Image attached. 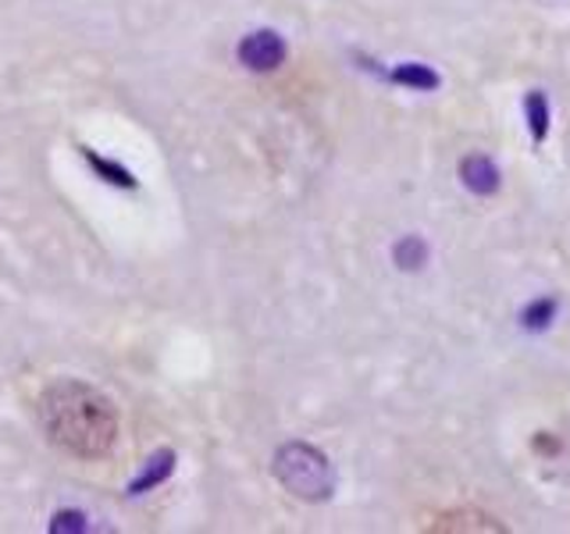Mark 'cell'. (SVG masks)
I'll return each mask as SVG.
<instances>
[{"label": "cell", "mask_w": 570, "mask_h": 534, "mask_svg": "<svg viewBox=\"0 0 570 534\" xmlns=\"http://www.w3.org/2000/svg\"><path fill=\"white\" fill-rule=\"evenodd\" d=\"M36 417H40L43 435L79 459H104L111 456L118 442V409L100 388L79 378L50 382L40 399H36Z\"/></svg>", "instance_id": "obj_1"}, {"label": "cell", "mask_w": 570, "mask_h": 534, "mask_svg": "<svg viewBox=\"0 0 570 534\" xmlns=\"http://www.w3.org/2000/svg\"><path fill=\"white\" fill-rule=\"evenodd\" d=\"M272 471L278 477V485L289 495L303 498V503H321L335 488L328 456L307 442H285L272 459Z\"/></svg>", "instance_id": "obj_2"}, {"label": "cell", "mask_w": 570, "mask_h": 534, "mask_svg": "<svg viewBox=\"0 0 570 534\" xmlns=\"http://www.w3.org/2000/svg\"><path fill=\"white\" fill-rule=\"evenodd\" d=\"M239 61L249 71H275L285 61V40L272 29L249 32L246 40L239 43Z\"/></svg>", "instance_id": "obj_3"}, {"label": "cell", "mask_w": 570, "mask_h": 534, "mask_svg": "<svg viewBox=\"0 0 570 534\" xmlns=\"http://www.w3.org/2000/svg\"><path fill=\"white\" fill-rule=\"evenodd\" d=\"M460 178H463V186H468L471 192H478V196H492V192L499 189V168L492 165V160H489L485 154L463 157Z\"/></svg>", "instance_id": "obj_4"}, {"label": "cell", "mask_w": 570, "mask_h": 534, "mask_svg": "<svg viewBox=\"0 0 570 534\" xmlns=\"http://www.w3.org/2000/svg\"><path fill=\"white\" fill-rule=\"evenodd\" d=\"M432 531H503V524L478 510H453V513H439Z\"/></svg>", "instance_id": "obj_5"}, {"label": "cell", "mask_w": 570, "mask_h": 534, "mask_svg": "<svg viewBox=\"0 0 570 534\" xmlns=\"http://www.w3.org/2000/svg\"><path fill=\"white\" fill-rule=\"evenodd\" d=\"M171 467H175V453H157L154 459H150V467H147V474H142L139 481H132L129 485V495H139V492H147V488H154V485H160L168 474H171Z\"/></svg>", "instance_id": "obj_6"}, {"label": "cell", "mask_w": 570, "mask_h": 534, "mask_svg": "<svg viewBox=\"0 0 570 534\" xmlns=\"http://www.w3.org/2000/svg\"><path fill=\"white\" fill-rule=\"evenodd\" d=\"M524 111H528V125H531L534 142H542L546 132H549V103H546V93H539V89H531L528 100H524Z\"/></svg>", "instance_id": "obj_7"}, {"label": "cell", "mask_w": 570, "mask_h": 534, "mask_svg": "<svg viewBox=\"0 0 570 534\" xmlns=\"http://www.w3.org/2000/svg\"><path fill=\"white\" fill-rule=\"evenodd\" d=\"M392 79L400 86H410V89H435L439 86V76L428 65H400L392 71Z\"/></svg>", "instance_id": "obj_8"}, {"label": "cell", "mask_w": 570, "mask_h": 534, "mask_svg": "<svg viewBox=\"0 0 570 534\" xmlns=\"http://www.w3.org/2000/svg\"><path fill=\"white\" fill-rule=\"evenodd\" d=\"M424 257H428V249H424V243L421 239H403L400 246H396V264L400 267H406V271H414V267H421L424 264Z\"/></svg>", "instance_id": "obj_9"}, {"label": "cell", "mask_w": 570, "mask_h": 534, "mask_svg": "<svg viewBox=\"0 0 570 534\" xmlns=\"http://www.w3.org/2000/svg\"><path fill=\"white\" fill-rule=\"evenodd\" d=\"M552 314H557V299H534L531 307L524 310V325L528 328H546Z\"/></svg>", "instance_id": "obj_10"}, {"label": "cell", "mask_w": 570, "mask_h": 534, "mask_svg": "<svg viewBox=\"0 0 570 534\" xmlns=\"http://www.w3.org/2000/svg\"><path fill=\"white\" fill-rule=\"evenodd\" d=\"M89 157V165H94L100 175H115V182L118 186H136V178L125 171V168H118V165H111V160H100V157H94V154H86Z\"/></svg>", "instance_id": "obj_11"}]
</instances>
